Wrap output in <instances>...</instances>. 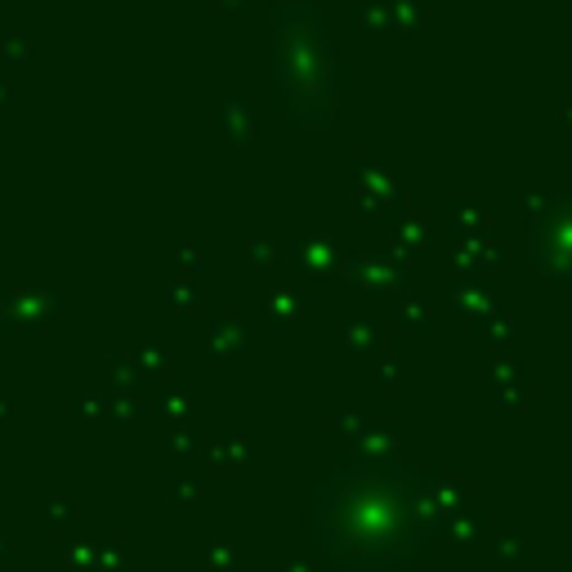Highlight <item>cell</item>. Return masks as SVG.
Segmentation results:
<instances>
[{"label":"cell","instance_id":"cell-1","mask_svg":"<svg viewBox=\"0 0 572 572\" xmlns=\"http://www.w3.org/2000/svg\"><path fill=\"white\" fill-rule=\"evenodd\" d=\"M318 550L340 568H394L425 546L429 523L412 483L389 479L376 465H354L313 497Z\"/></svg>","mask_w":572,"mask_h":572}]
</instances>
